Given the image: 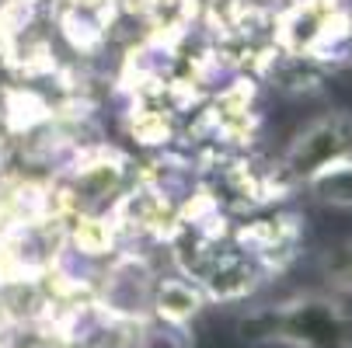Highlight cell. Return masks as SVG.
<instances>
[{"instance_id":"cell-1","label":"cell","mask_w":352,"mask_h":348,"mask_svg":"<svg viewBox=\"0 0 352 348\" xmlns=\"http://www.w3.org/2000/svg\"><path fill=\"white\" fill-rule=\"evenodd\" d=\"M241 338L251 345H289V348H345L349 317L328 296H304L283 307L255 310L241 321Z\"/></svg>"},{"instance_id":"cell-2","label":"cell","mask_w":352,"mask_h":348,"mask_svg":"<svg viewBox=\"0 0 352 348\" xmlns=\"http://www.w3.org/2000/svg\"><path fill=\"white\" fill-rule=\"evenodd\" d=\"M349 157H352V119L349 115H328V119L314 122L293 143L286 167L296 178H318L328 167L345 164Z\"/></svg>"},{"instance_id":"cell-3","label":"cell","mask_w":352,"mask_h":348,"mask_svg":"<svg viewBox=\"0 0 352 348\" xmlns=\"http://www.w3.org/2000/svg\"><path fill=\"white\" fill-rule=\"evenodd\" d=\"M157 314L164 317V321H171V324H182V321H188L195 310H199V296L185 286V282H164L161 289H157Z\"/></svg>"},{"instance_id":"cell-4","label":"cell","mask_w":352,"mask_h":348,"mask_svg":"<svg viewBox=\"0 0 352 348\" xmlns=\"http://www.w3.org/2000/svg\"><path fill=\"white\" fill-rule=\"evenodd\" d=\"M318 185L324 192V198L338 206H352V164H335L324 174H318Z\"/></svg>"},{"instance_id":"cell-5","label":"cell","mask_w":352,"mask_h":348,"mask_svg":"<svg viewBox=\"0 0 352 348\" xmlns=\"http://www.w3.org/2000/svg\"><path fill=\"white\" fill-rule=\"evenodd\" d=\"M324 279L338 292H352V244L338 247L324 258Z\"/></svg>"},{"instance_id":"cell-6","label":"cell","mask_w":352,"mask_h":348,"mask_svg":"<svg viewBox=\"0 0 352 348\" xmlns=\"http://www.w3.org/2000/svg\"><path fill=\"white\" fill-rule=\"evenodd\" d=\"M349 348H352V341H349Z\"/></svg>"}]
</instances>
